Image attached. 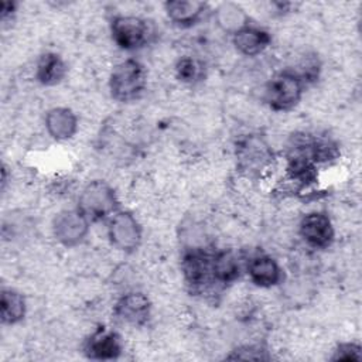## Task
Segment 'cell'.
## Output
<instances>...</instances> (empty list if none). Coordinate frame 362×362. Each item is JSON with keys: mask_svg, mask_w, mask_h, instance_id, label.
<instances>
[{"mask_svg": "<svg viewBox=\"0 0 362 362\" xmlns=\"http://www.w3.org/2000/svg\"><path fill=\"white\" fill-rule=\"evenodd\" d=\"M78 209L90 222H100L119 211V201L110 184L103 180H93L82 188L78 198Z\"/></svg>", "mask_w": 362, "mask_h": 362, "instance_id": "cell-1", "label": "cell"}, {"mask_svg": "<svg viewBox=\"0 0 362 362\" xmlns=\"http://www.w3.org/2000/svg\"><path fill=\"white\" fill-rule=\"evenodd\" d=\"M146 68L134 58H127L119 62L109 78L110 95L119 102L136 100L146 89Z\"/></svg>", "mask_w": 362, "mask_h": 362, "instance_id": "cell-2", "label": "cell"}, {"mask_svg": "<svg viewBox=\"0 0 362 362\" xmlns=\"http://www.w3.org/2000/svg\"><path fill=\"white\" fill-rule=\"evenodd\" d=\"M304 85V81L293 69L281 71L266 83L264 102L272 110H290L301 100Z\"/></svg>", "mask_w": 362, "mask_h": 362, "instance_id": "cell-3", "label": "cell"}, {"mask_svg": "<svg viewBox=\"0 0 362 362\" xmlns=\"http://www.w3.org/2000/svg\"><path fill=\"white\" fill-rule=\"evenodd\" d=\"M141 236V225L132 212L119 209L107 219V238L116 249L130 253L140 246Z\"/></svg>", "mask_w": 362, "mask_h": 362, "instance_id": "cell-4", "label": "cell"}, {"mask_svg": "<svg viewBox=\"0 0 362 362\" xmlns=\"http://www.w3.org/2000/svg\"><path fill=\"white\" fill-rule=\"evenodd\" d=\"M110 34L113 42L124 49L133 51L147 42L148 27L147 23L134 14L115 16L110 23Z\"/></svg>", "mask_w": 362, "mask_h": 362, "instance_id": "cell-5", "label": "cell"}, {"mask_svg": "<svg viewBox=\"0 0 362 362\" xmlns=\"http://www.w3.org/2000/svg\"><path fill=\"white\" fill-rule=\"evenodd\" d=\"M90 221L78 209H65L57 214L52 221L55 239L66 247L78 246L89 233Z\"/></svg>", "mask_w": 362, "mask_h": 362, "instance_id": "cell-6", "label": "cell"}, {"mask_svg": "<svg viewBox=\"0 0 362 362\" xmlns=\"http://www.w3.org/2000/svg\"><path fill=\"white\" fill-rule=\"evenodd\" d=\"M303 240L313 249H327L332 245L335 230L329 216L325 212L305 214L298 225Z\"/></svg>", "mask_w": 362, "mask_h": 362, "instance_id": "cell-7", "label": "cell"}, {"mask_svg": "<svg viewBox=\"0 0 362 362\" xmlns=\"http://www.w3.org/2000/svg\"><path fill=\"white\" fill-rule=\"evenodd\" d=\"M181 269L185 281L194 288L202 290L215 283L212 277V255L198 247H194L184 255Z\"/></svg>", "mask_w": 362, "mask_h": 362, "instance_id": "cell-8", "label": "cell"}, {"mask_svg": "<svg viewBox=\"0 0 362 362\" xmlns=\"http://www.w3.org/2000/svg\"><path fill=\"white\" fill-rule=\"evenodd\" d=\"M85 354L90 359L112 361L122 354L120 337L106 328H98L85 342Z\"/></svg>", "mask_w": 362, "mask_h": 362, "instance_id": "cell-9", "label": "cell"}, {"mask_svg": "<svg viewBox=\"0 0 362 362\" xmlns=\"http://www.w3.org/2000/svg\"><path fill=\"white\" fill-rule=\"evenodd\" d=\"M116 315L132 325H141L150 318L151 303L148 297L140 291L123 294L115 305Z\"/></svg>", "mask_w": 362, "mask_h": 362, "instance_id": "cell-10", "label": "cell"}, {"mask_svg": "<svg viewBox=\"0 0 362 362\" xmlns=\"http://www.w3.org/2000/svg\"><path fill=\"white\" fill-rule=\"evenodd\" d=\"M246 272L253 284L269 288L279 284L283 279V270L277 260L269 255H256L249 259Z\"/></svg>", "mask_w": 362, "mask_h": 362, "instance_id": "cell-11", "label": "cell"}, {"mask_svg": "<svg viewBox=\"0 0 362 362\" xmlns=\"http://www.w3.org/2000/svg\"><path fill=\"white\" fill-rule=\"evenodd\" d=\"M232 42L239 54L245 57H256L270 45L272 35L267 30L249 23L232 34Z\"/></svg>", "mask_w": 362, "mask_h": 362, "instance_id": "cell-12", "label": "cell"}, {"mask_svg": "<svg viewBox=\"0 0 362 362\" xmlns=\"http://www.w3.org/2000/svg\"><path fill=\"white\" fill-rule=\"evenodd\" d=\"M44 123L47 133L58 141L68 140L78 132V117L72 109L65 106L49 109Z\"/></svg>", "mask_w": 362, "mask_h": 362, "instance_id": "cell-13", "label": "cell"}, {"mask_svg": "<svg viewBox=\"0 0 362 362\" xmlns=\"http://www.w3.org/2000/svg\"><path fill=\"white\" fill-rule=\"evenodd\" d=\"M206 4L197 0H171L164 4L167 17L177 25L189 27L204 14Z\"/></svg>", "mask_w": 362, "mask_h": 362, "instance_id": "cell-14", "label": "cell"}, {"mask_svg": "<svg viewBox=\"0 0 362 362\" xmlns=\"http://www.w3.org/2000/svg\"><path fill=\"white\" fill-rule=\"evenodd\" d=\"M68 74L65 61L55 52H45L40 57L35 66V79L44 86L61 83Z\"/></svg>", "mask_w": 362, "mask_h": 362, "instance_id": "cell-15", "label": "cell"}, {"mask_svg": "<svg viewBox=\"0 0 362 362\" xmlns=\"http://www.w3.org/2000/svg\"><path fill=\"white\" fill-rule=\"evenodd\" d=\"M240 260L232 250L212 255V277L216 284L233 283L240 274Z\"/></svg>", "mask_w": 362, "mask_h": 362, "instance_id": "cell-16", "label": "cell"}, {"mask_svg": "<svg viewBox=\"0 0 362 362\" xmlns=\"http://www.w3.org/2000/svg\"><path fill=\"white\" fill-rule=\"evenodd\" d=\"M27 304L21 293L13 288H1L0 294V317L1 322L14 325L25 317Z\"/></svg>", "mask_w": 362, "mask_h": 362, "instance_id": "cell-17", "label": "cell"}, {"mask_svg": "<svg viewBox=\"0 0 362 362\" xmlns=\"http://www.w3.org/2000/svg\"><path fill=\"white\" fill-rule=\"evenodd\" d=\"M215 18L218 25L230 34H235L238 30L249 24V17L245 10L236 3H222L218 6Z\"/></svg>", "mask_w": 362, "mask_h": 362, "instance_id": "cell-18", "label": "cell"}, {"mask_svg": "<svg viewBox=\"0 0 362 362\" xmlns=\"http://www.w3.org/2000/svg\"><path fill=\"white\" fill-rule=\"evenodd\" d=\"M238 156L245 170H260L266 165L269 150L260 140L249 139L240 144Z\"/></svg>", "mask_w": 362, "mask_h": 362, "instance_id": "cell-19", "label": "cell"}, {"mask_svg": "<svg viewBox=\"0 0 362 362\" xmlns=\"http://www.w3.org/2000/svg\"><path fill=\"white\" fill-rule=\"evenodd\" d=\"M175 75L177 78L184 82V83H194L199 81L204 75V66L199 59L191 57V55H184L175 62Z\"/></svg>", "mask_w": 362, "mask_h": 362, "instance_id": "cell-20", "label": "cell"}, {"mask_svg": "<svg viewBox=\"0 0 362 362\" xmlns=\"http://www.w3.org/2000/svg\"><path fill=\"white\" fill-rule=\"evenodd\" d=\"M362 358V348L356 342H341L332 355V361H359Z\"/></svg>", "mask_w": 362, "mask_h": 362, "instance_id": "cell-21", "label": "cell"}, {"mask_svg": "<svg viewBox=\"0 0 362 362\" xmlns=\"http://www.w3.org/2000/svg\"><path fill=\"white\" fill-rule=\"evenodd\" d=\"M264 351L259 346H243L239 351H236L235 355L230 358H239V359H267V356L263 354Z\"/></svg>", "mask_w": 362, "mask_h": 362, "instance_id": "cell-22", "label": "cell"}]
</instances>
